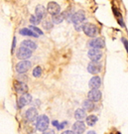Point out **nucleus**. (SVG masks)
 <instances>
[{
  "instance_id": "1",
  "label": "nucleus",
  "mask_w": 128,
  "mask_h": 134,
  "mask_svg": "<svg viewBox=\"0 0 128 134\" xmlns=\"http://www.w3.org/2000/svg\"><path fill=\"white\" fill-rule=\"evenodd\" d=\"M49 123H50V120H49V117H48L47 115H45V114L40 115L38 117V119L36 120V128H37L39 131L45 132V131L48 129Z\"/></svg>"
},
{
  "instance_id": "2",
  "label": "nucleus",
  "mask_w": 128,
  "mask_h": 134,
  "mask_svg": "<svg viewBox=\"0 0 128 134\" xmlns=\"http://www.w3.org/2000/svg\"><path fill=\"white\" fill-rule=\"evenodd\" d=\"M84 32L86 36L91 37V38L94 39V37L97 35V28L94 24H90V23H86L84 26Z\"/></svg>"
},
{
  "instance_id": "3",
  "label": "nucleus",
  "mask_w": 128,
  "mask_h": 134,
  "mask_svg": "<svg viewBox=\"0 0 128 134\" xmlns=\"http://www.w3.org/2000/svg\"><path fill=\"white\" fill-rule=\"evenodd\" d=\"M16 56H17V58L20 59V60L27 61L29 58L32 57V51H30V50L27 48H24V47H20V48L17 50Z\"/></svg>"
},
{
  "instance_id": "4",
  "label": "nucleus",
  "mask_w": 128,
  "mask_h": 134,
  "mask_svg": "<svg viewBox=\"0 0 128 134\" xmlns=\"http://www.w3.org/2000/svg\"><path fill=\"white\" fill-rule=\"evenodd\" d=\"M47 10L52 16H56V15L61 14V6L58 4L57 2H55V1H51V2L48 3Z\"/></svg>"
},
{
  "instance_id": "5",
  "label": "nucleus",
  "mask_w": 128,
  "mask_h": 134,
  "mask_svg": "<svg viewBox=\"0 0 128 134\" xmlns=\"http://www.w3.org/2000/svg\"><path fill=\"white\" fill-rule=\"evenodd\" d=\"M87 56H88L91 62L98 63L100 59L102 58V52L98 49H90L88 53H87Z\"/></svg>"
},
{
  "instance_id": "6",
  "label": "nucleus",
  "mask_w": 128,
  "mask_h": 134,
  "mask_svg": "<svg viewBox=\"0 0 128 134\" xmlns=\"http://www.w3.org/2000/svg\"><path fill=\"white\" fill-rule=\"evenodd\" d=\"M38 111L36 108H34V107H31V108H29V109L26 110V112H25V118L26 120L28 121V122H33V121H36V120L38 119Z\"/></svg>"
},
{
  "instance_id": "7",
  "label": "nucleus",
  "mask_w": 128,
  "mask_h": 134,
  "mask_svg": "<svg viewBox=\"0 0 128 134\" xmlns=\"http://www.w3.org/2000/svg\"><path fill=\"white\" fill-rule=\"evenodd\" d=\"M85 20V15L84 11H77L75 14H73V17H71V22L75 25H81L82 22Z\"/></svg>"
},
{
  "instance_id": "8",
  "label": "nucleus",
  "mask_w": 128,
  "mask_h": 134,
  "mask_svg": "<svg viewBox=\"0 0 128 134\" xmlns=\"http://www.w3.org/2000/svg\"><path fill=\"white\" fill-rule=\"evenodd\" d=\"M88 46L91 49H98V50H100V49L104 48L105 42L102 38H94L88 42Z\"/></svg>"
},
{
  "instance_id": "9",
  "label": "nucleus",
  "mask_w": 128,
  "mask_h": 134,
  "mask_svg": "<svg viewBox=\"0 0 128 134\" xmlns=\"http://www.w3.org/2000/svg\"><path fill=\"white\" fill-rule=\"evenodd\" d=\"M31 65L32 64L29 61H22V62L18 63L16 65V71H17L18 74H24L31 68Z\"/></svg>"
},
{
  "instance_id": "10",
  "label": "nucleus",
  "mask_w": 128,
  "mask_h": 134,
  "mask_svg": "<svg viewBox=\"0 0 128 134\" xmlns=\"http://www.w3.org/2000/svg\"><path fill=\"white\" fill-rule=\"evenodd\" d=\"M31 101H32V96H31V94H29V93H25V94H22L21 97L18 99L17 105H18L19 108H22V107H24L25 105L29 104Z\"/></svg>"
},
{
  "instance_id": "11",
  "label": "nucleus",
  "mask_w": 128,
  "mask_h": 134,
  "mask_svg": "<svg viewBox=\"0 0 128 134\" xmlns=\"http://www.w3.org/2000/svg\"><path fill=\"white\" fill-rule=\"evenodd\" d=\"M101 98V92L99 90H90L87 93V99H90L92 102L100 100Z\"/></svg>"
},
{
  "instance_id": "12",
  "label": "nucleus",
  "mask_w": 128,
  "mask_h": 134,
  "mask_svg": "<svg viewBox=\"0 0 128 134\" xmlns=\"http://www.w3.org/2000/svg\"><path fill=\"white\" fill-rule=\"evenodd\" d=\"M14 87L15 91H17L18 93H22V94L27 93V91H28V86L25 82H22V81H15Z\"/></svg>"
},
{
  "instance_id": "13",
  "label": "nucleus",
  "mask_w": 128,
  "mask_h": 134,
  "mask_svg": "<svg viewBox=\"0 0 128 134\" xmlns=\"http://www.w3.org/2000/svg\"><path fill=\"white\" fill-rule=\"evenodd\" d=\"M87 71L90 74H92V75H96L101 71V65L99 63H95V62H91L88 64L87 66Z\"/></svg>"
},
{
  "instance_id": "14",
  "label": "nucleus",
  "mask_w": 128,
  "mask_h": 134,
  "mask_svg": "<svg viewBox=\"0 0 128 134\" xmlns=\"http://www.w3.org/2000/svg\"><path fill=\"white\" fill-rule=\"evenodd\" d=\"M73 131L76 134H81L85 131V124L84 121H76L73 124Z\"/></svg>"
},
{
  "instance_id": "15",
  "label": "nucleus",
  "mask_w": 128,
  "mask_h": 134,
  "mask_svg": "<svg viewBox=\"0 0 128 134\" xmlns=\"http://www.w3.org/2000/svg\"><path fill=\"white\" fill-rule=\"evenodd\" d=\"M101 85V79L98 76H94L92 77L88 81V86L91 90H97Z\"/></svg>"
},
{
  "instance_id": "16",
  "label": "nucleus",
  "mask_w": 128,
  "mask_h": 134,
  "mask_svg": "<svg viewBox=\"0 0 128 134\" xmlns=\"http://www.w3.org/2000/svg\"><path fill=\"white\" fill-rule=\"evenodd\" d=\"M21 47L27 48V49H29L30 51L33 52L34 50L37 49V44L35 43L34 41H31V40H24L23 42L21 43Z\"/></svg>"
},
{
  "instance_id": "17",
  "label": "nucleus",
  "mask_w": 128,
  "mask_h": 134,
  "mask_svg": "<svg viewBox=\"0 0 128 134\" xmlns=\"http://www.w3.org/2000/svg\"><path fill=\"white\" fill-rule=\"evenodd\" d=\"M46 8L43 6V5H37L36 6V10H35V13L36 16L38 17L40 20H42L45 16H46Z\"/></svg>"
},
{
  "instance_id": "18",
  "label": "nucleus",
  "mask_w": 128,
  "mask_h": 134,
  "mask_svg": "<svg viewBox=\"0 0 128 134\" xmlns=\"http://www.w3.org/2000/svg\"><path fill=\"white\" fill-rule=\"evenodd\" d=\"M85 117H86V112L84 108H77L75 111V118L77 121H82V119Z\"/></svg>"
},
{
  "instance_id": "19",
  "label": "nucleus",
  "mask_w": 128,
  "mask_h": 134,
  "mask_svg": "<svg viewBox=\"0 0 128 134\" xmlns=\"http://www.w3.org/2000/svg\"><path fill=\"white\" fill-rule=\"evenodd\" d=\"M22 36H31V37H38L39 35L38 34H36L34 31H32L30 28H23V29H21L20 30V32H19Z\"/></svg>"
},
{
  "instance_id": "20",
  "label": "nucleus",
  "mask_w": 128,
  "mask_h": 134,
  "mask_svg": "<svg viewBox=\"0 0 128 134\" xmlns=\"http://www.w3.org/2000/svg\"><path fill=\"white\" fill-rule=\"evenodd\" d=\"M82 107L85 110H87V111H91V110L94 108V103L92 101H90V99H86L82 102Z\"/></svg>"
},
{
  "instance_id": "21",
  "label": "nucleus",
  "mask_w": 128,
  "mask_h": 134,
  "mask_svg": "<svg viewBox=\"0 0 128 134\" xmlns=\"http://www.w3.org/2000/svg\"><path fill=\"white\" fill-rule=\"evenodd\" d=\"M97 121V117L95 115H90L86 117V124L88 126H93Z\"/></svg>"
},
{
  "instance_id": "22",
  "label": "nucleus",
  "mask_w": 128,
  "mask_h": 134,
  "mask_svg": "<svg viewBox=\"0 0 128 134\" xmlns=\"http://www.w3.org/2000/svg\"><path fill=\"white\" fill-rule=\"evenodd\" d=\"M64 19H65L64 14H59V15H56V16H53L52 21H53V23H55V24H59V23L63 22Z\"/></svg>"
},
{
  "instance_id": "23",
  "label": "nucleus",
  "mask_w": 128,
  "mask_h": 134,
  "mask_svg": "<svg viewBox=\"0 0 128 134\" xmlns=\"http://www.w3.org/2000/svg\"><path fill=\"white\" fill-rule=\"evenodd\" d=\"M43 27L46 30H50V29L53 28V21H50V20H45L43 21Z\"/></svg>"
},
{
  "instance_id": "24",
  "label": "nucleus",
  "mask_w": 128,
  "mask_h": 134,
  "mask_svg": "<svg viewBox=\"0 0 128 134\" xmlns=\"http://www.w3.org/2000/svg\"><path fill=\"white\" fill-rule=\"evenodd\" d=\"M41 74H42V68L41 67H36L35 69L33 70V77H39L41 76Z\"/></svg>"
},
{
  "instance_id": "25",
  "label": "nucleus",
  "mask_w": 128,
  "mask_h": 134,
  "mask_svg": "<svg viewBox=\"0 0 128 134\" xmlns=\"http://www.w3.org/2000/svg\"><path fill=\"white\" fill-rule=\"evenodd\" d=\"M40 21H41V20L39 19L37 16H34V15H32V16H31V18H30V22L34 25L39 24V23H40Z\"/></svg>"
},
{
  "instance_id": "26",
  "label": "nucleus",
  "mask_w": 128,
  "mask_h": 134,
  "mask_svg": "<svg viewBox=\"0 0 128 134\" xmlns=\"http://www.w3.org/2000/svg\"><path fill=\"white\" fill-rule=\"evenodd\" d=\"M29 28L31 29L32 31H34V32H35L36 34H38V35H42V34H43L42 30H41V29H39V28H37L36 26H33V25H31Z\"/></svg>"
},
{
  "instance_id": "27",
  "label": "nucleus",
  "mask_w": 128,
  "mask_h": 134,
  "mask_svg": "<svg viewBox=\"0 0 128 134\" xmlns=\"http://www.w3.org/2000/svg\"><path fill=\"white\" fill-rule=\"evenodd\" d=\"M121 40L123 41L124 46H125V48H126V51H127V53H128V41H127V40H126L125 38H122Z\"/></svg>"
},
{
  "instance_id": "28",
  "label": "nucleus",
  "mask_w": 128,
  "mask_h": 134,
  "mask_svg": "<svg viewBox=\"0 0 128 134\" xmlns=\"http://www.w3.org/2000/svg\"><path fill=\"white\" fill-rule=\"evenodd\" d=\"M43 134H55V131L53 129H47L45 132H43Z\"/></svg>"
},
{
  "instance_id": "29",
  "label": "nucleus",
  "mask_w": 128,
  "mask_h": 134,
  "mask_svg": "<svg viewBox=\"0 0 128 134\" xmlns=\"http://www.w3.org/2000/svg\"><path fill=\"white\" fill-rule=\"evenodd\" d=\"M62 134H76L73 130H66V131H64Z\"/></svg>"
},
{
  "instance_id": "30",
  "label": "nucleus",
  "mask_w": 128,
  "mask_h": 134,
  "mask_svg": "<svg viewBox=\"0 0 128 134\" xmlns=\"http://www.w3.org/2000/svg\"><path fill=\"white\" fill-rule=\"evenodd\" d=\"M65 125H66V121H65V122H63L62 124H60V125H59V126H58V129H63Z\"/></svg>"
},
{
  "instance_id": "31",
  "label": "nucleus",
  "mask_w": 128,
  "mask_h": 134,
  "mask_svg": "<svg viewBox=\"0 0 128 134\" xmlns=\"http://www.w3.org/2000/svg\"><path fill=\"white\" fill-rule=\"evenodd\" d=\"M15 44H16V38L13 39V46H12V51H14L15 48Z\"/></svg>"
},
{
  "instance_id": "32",
  "label": "nucleus",
  "mask_w": 128,
  "mask_h": 134,
  "mask_svg": "<svg viewBox=\"0 0 128 134\" xmlns=\"http://www.w3.org/2000/svg\"><path fill=\"white\" fill-rule=\"evenodd\" d=\"M53 125H55V126H59V122H58L57 120H54V121H53Z\"/></svg>"
},
{
  "instance_id": "33",
  "label": "nucleus",
  "mask_w": 128,
  "mask_h": 134,
  "mask_svg": "<svg viewBox=\"0 0 128 134\" xmlns=\"http://www.w3.org/2000/svg\"><path fill=\"white\" fill-rule=\"evenodd\" d=\"M87 134H96L94 132V131H92V130H90V131H88V132H87Z\"/></svg>"
}]
</instances>
